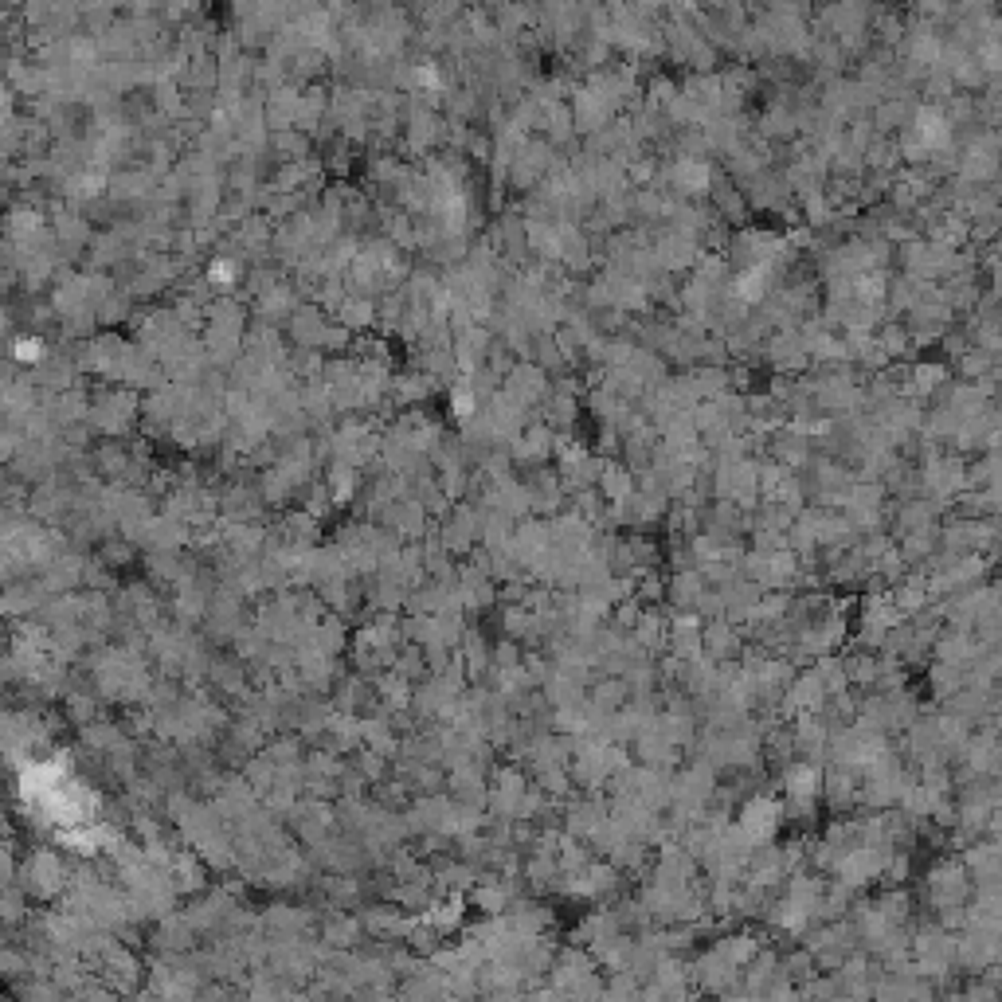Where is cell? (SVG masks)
<instances>
[{
    "label": "cell",
    "instance_id": "83f0119b",
    "mask_svg": "<svg viewBox=\"0 0 1002 1002\" xmlns=\"http://www.w3.org/2000/svg\"><path fill=\"white\" fill-rule=\"evenodd\" d=\"M928 689H932V697L936 701H944V697H952L956 693L959 685H963V678H967V666H952V662H932L928 658Z\"/></svg>",
    "mask_w": 1002,
    "mask_h": 1002
},
{
    "label": "cell",
    "instance_id": "9a60e30c",
    "mask_svg": "<svg viewBox=\"0 0 1002 1002\" xmlns=\"http://www.w3.org/2000/svg\"><path fill=\"white\" fill-rule=\"evenodd\" d=\"M631 748H635L638 764H646V768H670V772L682 764V756H685L682 748H678V744H670V740L654 729V725L638 732L635 740H631Z\"/></svg>",
    "mask_w": 1002,
    "mask_h": 1002
},
{
    "label": "cell",
    "instance_id": "f35d334b",
    "mask_svg": "<svg viewBox=\"0 0 1002 1002\" xmlns=\"http://www.w3.org/2000/svg\"><path fill=\"white\" fill-rule=\"evenodd\" d=\"M44 357V341L40 337H20L16 341V361H40Z\"/></svg>",
    "mask_w": 1002,
    "mask_h": 1002
},
{
    "label": "cell",
    "instance_id": "836d02e7",
    "mask_svg": "<svg viewBox=\"0 0 1002 1002\" xmlns=\"http://www.w3.org/2000/svg\"><path fill=\"white\" fill-rule=\"evenodd\" d=\"M635 599L638 603H646V607L662 603V599H666V576H662L658 568H650V572L635 576Z\"/></svg>",
    "mask_w": 1002,
    "mask_h": 1002
},
{
    "label": "cell",
    "instance_id": "d6a6232c",
    "mask_svg": "<svg viewBox=\"0 0 1002 1002\" xmlns=\"http://www.w3.org/2000/svg\"><path fill=\"white\" fill-rule=\"evenodd\" d=\"M603 999H642V983H638L631 971H607Z\"/></svg>",
    "mask_w": 1002,
    "mask_h": 1002
},
{
    "label": "cell",
    "instance_id": "f546056e",
    "mask_svg": "<svg viewBox=\"0 0 1002 1002\" xmlns=\"http://www.w3.org/2000/svg\"><path fill=\"white\" fill-rule=\"evenodd\" d=\"M28 873H32V889L36 893H55V889H63V862H55L51 854H36V862L28 866Z\"/></svg>",
    "mask_w": 1002,
    "mask_h": 1002
},
{
    "label": "cell",
    "instance_id": "d6986e66",
    "mask_svg": "<svg viewBox=\"0 0 1002 1002\" xmlns=\"http://www.w3.org/2000/svg\"><path fill=\"white\" fill-rule=\"evenodd\" d=\"M666 181H670V188H674L678 196H705L709 184H713V169H709L701 157H678V161L670 165Z\"/></svg>",
    "mask_w": 1002,
    "mask_h": 1002
},
{
    "label": "cell",
    "instance_id": "4fadbf2b",
    "mask_svg": "<svg viewBox=\"0 0 1002 1002\" xmlns=\"http://www.w3.org/2000/svg\"><path fill=\"white\" fill-rule=\"evenodd\" d=\"M505 920H509L513 932H521V936H548V932H556V912L548 909L541 897H517V901L505 909Z\"/></svg>",
    "mask_w": 1002,
    "mask_h": 1002
},
{
    "label": "cell",
    "instance_id": "52a82bcc",
    "mask_svg": "<svg viewBox=\"0 0 1002 1002\" xmlns=\"http://www.w3.org/2000/svg\"><path fill=\"white\" fill-rule=\"evenodd\" d=\"M885 858L889 850H877V846H854L850 854L838 858V866L830 869V877L854 885V889H869L881 881V869H885Z\"/></svg>",
    "mask_w": 1002,
    "mask_h": 1002
},
{
    "label": "cell",
    "instance_id": "5b68a950",
    "mask_svg": "<svg viewBox=\"0 0 1002 1002\" xmlns=\"http://www.w3.org/2000/svg\"><path fill=\"white\" fill-rule=\"evenodd\" d=\"M482 517H486V505H478V501H458L455 509L443 513L439 537H443L451 556H466L482 541Z\"/></svg>",
    "mask_w": 1002,
    "mask_h": 1002
},
{
    "label": "cell",
    "instance_id": "ac0fdd59",
    "mask_svg": "<svg viewBox=\"0 0 1002 1002\" xmlns=\"http://www.w3.org/2000/svg\"><path fill=\"white\" fill-rule=\"evenodd\" d=\"M458 662H462V674H466V685L482 682L490 674V642L478 627H466L462 638H458Z\"/></svg>",
    "mask_w": 1002,
    "mask_h": 1002
},
{
    "label": "cell",
    "instance_id": "30bf717a",
    "mask_svg": "<svg viewBox=\"0 0 1002 1002\" xmlns=\"http://www.w3.org/2000/svg\"><path fill=\"white\" fill-rule=\"evenodd\" d=\"M588 682H592V674H588V670H576V666H560V662H552L537 689L545 693V701L552 705V709H560V705H576V701H584Z\"/></svg>",
    "mask_w": 1002,
    "mask_h": 1002
},
{
    "label": "cell",
    "instance_id": "8fae6325",
    "mask_svg": "<svg viewBox=\"0 0 1002 1002\" xmlns=\"http://www.w3.org/2000/svg\"><path fill=\"white\" fill-rule=\"evenodd\" d=\"M552 545V533H548V517H537V513H529V517H521L517 525H513V537H509V552L521 560V568L529 572V564L548 552Z\"/></svg>",
    "mask_w": 1002,
    "mask_h": 1002
},
{
    "label": "cell",
    "instance_id": "74e56055",
    "mask_svg": "<svg viewBox=\"0 0 1002 1002\" xmlns=\"http://www.w3.org/2000/svg\"><path fill=\"white\" fill-rule=\"evenodd\" d=\"M748 533H752V548H764V552L787 548V533H779V529H748Z\"/></svg>",
    "mask_w": 1002,
    "mask_h": 1002
},
{
    "label": "cell",
    "instance_id": "7a4b0ae2",
    "mask_svg": "<svg viewBox=\"0 0 1002 1002\" xmlns=\"http://www.w3.org/2000/svg\"><path fill=\"white\" fill-rule=\"evenodd\" d=\"M717 787V772L701 760H689V764H678L674 775H670V803L666 807H678V811H689V815H701L709 795Z\"/></svg>",
    "mask_w": 1002,
    "mask_h": 1002
},
{
    "label": "cell",
    "instance_id": "9c48e42d",
    "mask_svg": "<svg viewBox=\"0 0 1002 1002\" xmlns=\"http://www.w3.org/2000/svg\"><path fill=\"white\" fill-rule=\"evenodd\" d=\"M501 392L513 400V404H521L525 411H533L541 400H545L548 392V372L541 365H533V361H517V365L505 372V384H501Z\"/></svg>",
    "mask_w": 1002,
    "mask_h": 1002
},
{
    "label": "cell",
    "instance_id": "1f68e13d",
    "mask_svg": "<svg viewBox=\"0 0 1002 1002\" xmlns=\"http://www.w3.org/2000/svg\"><path fill=\"white\" fill-rule=\"evenodd\" d=\"M944 380H948V368L944 365H916L909 376V384H905V392H912V396H932Z\"/></svg>",
    "mask_w": 1002,
    "mask_h": 1002
},
{
    "label": "cell",
    "instance_id": "cb8c5ba5",
    "mask_svg": "<svg viewBox=\"0 0 1002 1002\" xmlns=\"http://www.w3.org/2000/svg\"><path fill=\"white\" fill-rule=\"evenodd\" d=\"M670 768H646L642 764V775H638V791L635 799L638 803H646L650 811H666V803H670Z\"/></svg>",
    "mask_w": 1002,
    "mask_h": 1002
},
{
    "label": "cell",
    "instance_id": "3957f363",
    "mask_svg": "<svg viewBox=\"0 0 1002 1002\" xmlns=\"http://www.w3.org/2000/svg\"><path fill=\"white\" fill-rule=\"evenodd\" d=\"M1002 959V928L963 924L956 932V967L963 975H979L983 967Z\"/></svg>",
    "mask_w": 1002,
    "mask_h": 1002
},
{
    "label": "cell",
    "instance_id": "4316f807",
    "mask_svg": "<svg viewBox=\"0 0 1002 1002\" xmlns=\"http://www.w3.org/2000/svg\"><path fill=\"white\" fill-rule=\"evenodd\" d=\"M779 815H783V826H791L795 834H807V830H815V822H819V799L783 795V799H779Z\"/></svg>",
    "mask_w": 1002,
    "mask_h": 1002
},
{
    "label": "cell",
    "instance_id": "5bb4252c",
    "mask_svg": "<svg viewBox=\"0 0 1002 1002\" xmlns=\"http://www.w3.org/2000/svg\"><path fill=\"white\" fill-rule=\"evenodd\" d=\"M552 443H556V431L545 423L521 427V435L509 443V458H513V466H541L552 458Z\"/></svg>",
    "mask_w": 1002,
    "mask_h": 1002
},
{
    "label": "cell",
    "instance_id": "ffe728a7",
    "mask_svg": "<svg viewBox=\"0 0 1002 1002\" xmlns=\"http://www.w3.org/2000/svg\"><path fill=\"white\" fill-rule=\"evenodd\" d=\"M666 631H670V611H662V603H654V607H642L631 635L646 654H662L666 650Z\"/></svg>",
    "mask_w": 1002,
    "mask_h": 1002
},
{
    "label": "cell",
    "instance_id": "2e32d148",
    "mask_svg": "<svg viewBox=\"0 0 1002 1002\" xmlns=\"http://www.w3.org/2000/svg\"><path fill=\"white\" fill-rule=\"evenodd\" d=\"M666 654L674 658H701V619L693 611H670V631H666Z\"/></svg>",
    "mask_w": 1002,
    "mask_h": 1002
},
{
    "label": "cell",
    "instance_id": "d590c367",
    "mask_svg": "<svg viewBox=\"0 0 1002 1002\" xmlns=\"http://www.w3.org/2000/svg\"><path fill=\"white\" fill-rule=\"evenodd\" d=\"M478 408H482V404H478V396H474V392H470L466 384H458L455 392H451V411H455L458 423H466V419H470V415H474Z\"/></svg>",
    "mask_w": 1002,
    "mask_h": 1002
},
{
    "label": "cell",
    "instance_id": "f1b7e54d",
    "mask_svg": "<svg viewBox=\"0 0 1002 1002\" xmlns=\"http://www.w3.org/2000/svg\"><path fill=\"white\" fill-rule=\"evenodd\" d=\"M779 967L787 971V979L795 983V987H803V983H811L815 975H819V963H815V956L799 944V948H791V952H783L779 956Z\"/></svg>",
    "mask_w": 1002,
    "mask_h": 1002
},
{
    "label": "cell",
    "instance_id": "d4e9b609",
    "mask_svg": "<svg viewBox=\"0 0 1002 1002\" xmlns=\"http://www.w3.org/2000/svg\"><path fill=\"white\" fill-rule=\"evenodd\" d=\"M588 705L595 709H603V713H615L619 705H627V697H631V689L623 678H611V674H595V682H588Z\"/></svg>",
    "mask_w": 1002,
    "mask_h": 1002
},
{
    "label": "cell",
    "instance_id": "277c9868",
    "mask_svg": "<svg viewBox=\"0 0 1002 1002\" xmlns=\"http://www.w3.org/2000/svg\"><path fill=\"white\" fill-rule=\"evenodd\" d=\"M607 795L603 791H568L564 799H560V826L568 830V834H576V838H592L595 830L607 822Z\"/></svg>",
    "mask_w": 1002,
    "mask_h": 1002
},
{
    "label": "cell",
    "instance_id": "7c38bea8",
    "mask_svg": "<svg viewBox=\"0 0 1002 1002\" xmlns=\"http://www.w3.org/2000/svg\"><path fill=\"white\" fill-rule=\"evenodd\" d=\"M744 650V635L732 619H709L701 623V654L709 662H736Z\"/></svg>",
    "mask_w": 1002,
    "mask_h": 1002
},
{
    "label": "cell",
    "instance_id": "8992f818",
    "mask_svg": "<svg viewBox=\"0 0 1002 1002\" xmlns=\"http://www.w3.org/2000/svg\"><path fill=\"white\" fill-rule=\"evenodd\" d=\"M736 826L752 838V842H772L775 834H779V826H783V815H779V799H775L772 791H752L740 807H736Z\"/></svg>",
    "mask_w": 1002,
    "mask_h": 1002
},
{
    "label": "cell",
    "instance_id": "8d00e7d4",
    "mask_svg": "<svg viewBox=\"0 0 1002 1002\" xmlns=\"http://www.w3.org/2000/svg\"><path fill=\"white\" fill-rule=\"evenodd\" d=\"M235 274H239V267H235L231 259H216V263L208 267V282H212L216 290H220V286L231 290V286H235Z\"/></svg>",
    "mask_w": 1002,
    "mask_h": 1002
},
{
    "label": "cell",
    "instance_id": "484cf974",
    "mask_svg": "<svg viewBox=\"0 0 1002 1002\" xmlns=\"http://www.w3.org/2000/svg\"><path fill=\"white\" fill-rule=\"evenodd\" d=\"M361 936H365L361 920H357V916H345V912H329L325 924H321V940H325L329 948H353Z\"/></svg>",
    "mask_w": 1002,
    "mask_h": 1002
},
{
    "label": "cell",
    "instance_id": "44dd1931",
    "mask_svg": "<svg viewBox=\"0 0 1002 1002\" xmlns=\"http://www.w3.org/2000/svg\"><path fill=\"white\" fill-rule=\"evenodd\" d=\"M701 592H705L701 568H682V572H670V580H666V599H662V603H670L674 611H693V603L701 599Z\"/></svg>",
    "mask_w": 1002,
    "mask_h": 1002
},
{
    "label": "cell",
    "instance_id": "ba28073f",
    "mask_svg": "<svg viewBox=\"0 0 1002 1002\" xmlns=\"http://www.w3.org/2000/svg\"><path fill=\"white\" fill-rule=\"evenodd\" d=\"M858 787H862V772L842 768V764H822L819 799H826V807H830L834 815L858 811Z\"/></svg>",
    "mask_w": 1002,
    "mask_h": 1002
},
{
    "label": "cell",
    "instance_id": "7402d4cb",
    "mask_svg": "<svg viewBox=\"0 0 1002 1002\" xmlns=\"http://www.w3.org/2000/svg\"><path fill=\"white\" fill-rule=\"evenodd\" d=\"M764 595V588L760 584H752L744 572L740 576H732L729 584H721V603H725V619H732V623H740L752 607H756V599Z\"/></svg>",
    "mask_w": 1002,
    "mask_h": 1002
},
{
    "label": "cell",
    "instance_id": "e575fe53",
    "mask_svg": "<svg viewBox=\"0 0 1002 1002\" xmlns=\"http://www.w3.org/2000/svg\"><path fill=\"white\" fill-rule=\"evenodd\" d=\"M274 149H278L286 161H302V157L310 153V141H306V134H298L294 126H286L282 134L274 137Z\"/></svg>",
    "mask_w": 1002,
    "mask_h": 1002
},
{
    "label": "cell",
    "instance_id": "6da1fadb",
    "mask_svg": "<svg viewBox=\"0 0 1002 1002\" xmlns=\"http://www.w3.org/2000/svg\"><path fill=\"white\" fill-rule=\"evenodd\" d=\"M971 901V873L963 866L959 854H944L932 866L924 869L920 881V905L928 912L948 909V905H967Z\"/></svg>",
    "mask_w": 1002,
    "mask_h": 1002
},
{
    "label": "cell",
    "instance_id": "e0dca14e",
    "mask_svg": "<svg viewBox=\"0 0 1002 1002\" xmlns=\"http://www.w3.org/2000/svg\"><path fill=\"white\" fill-rule=\"evenodd\" d=\"M783 795H795V799H819L822 791V764H811V760H791L787 768L775 772Z\"/></svg>",
    "mask_w": 1002,
    "mask_h": 1002
},
{
    "label": "cell",
    "instance_id": "603a6c76",
    "mask_svg": "<svg viewBox=\"0 0 1002 1002\" xmlns=\"http://www.w3.org/2000/svg\"><path fill=\"white\" fill-rule=\"evenodd\" d=\"M595 490L603 494V501H623L631 490H635V474H631V466L623 462V458H603V470H599V478H595Z\"/></svg>",
    "mask_w": 1002,
    "mask_h": 1002
},
{
    "label": "cell",
    "instance_id": "4dcf8cb0",
    "mask_svg": "<svg viewBox=\"0 0 1002 1002\" xmlns=\"http://www.w3.org/2000/svg\"><path fill=\"white\" fill-rule=\"evenodd\" d=\"M513 517H505L498 509H486V517H482V548H509V537H513Z\"/></svg>",
    "mask_w": 1002,
    "mask_h": 1002
}]
</instances>
